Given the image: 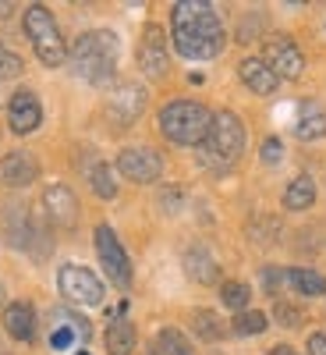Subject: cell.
<instances>
[{
	"label": "cell",
	"instance_id": "obj_1",
	"mask_svg": "<svg viewBox=\"0 0 326 355\" xmlns=\"http://www.w3.org/2000/svg\"><path fill=\"white\" fill-rule=\"evenodd\" d=\"M170 33L177 53L188 57V61H210L227 43L220 15L202 0H181V4L170 8Z\"/></svg>",
	"mask_w": 326,
	"mask_h": 355
},
{
	"label": "cell",
	"instance_id": "obj_2",
	"mask_svg": "<svg viewBox=\"0 0 326 355\" xmlns=\"http://www.w3.org/2000/svg\"><path fill=\"white\" fill-rule=\"evenodd\" d=\"M71 71L89 82V85H110L114 71H117V36L110 28H93V33H82L68 53Z\"/></svg>",
	"mask_w": 326,
	"mask_h": 355
},
{
	"label": "cell",
	"instance_id": "obj_3",
	"mask_svg": "<svg viewBox=\"0 0 326 355\" xmlns=\"http://www.w3.org/2000/svg\"><path fill=\"white\" fill-rule=\"evenodd\" d=\"M242 153H245V125H242V117L230 114V110L213 114L210 135H206V142L199 146V164L210 167V171H227Z\"/></svg>",
	"mask_w": 326,
	"mask_h": 355
},
{
	"label": "cell",
	"instance_id": "obj_4",
	"mask_svg": "<svg viewBox=\"0 0 326 355\" xmlns=\"http://www.w3.org/2000/svg\"><path fill=\"white\" fill-rule=\"evenodd\" d=\"M213 114L195 100H170L160 110V132L174 142V146H202L210 135Z\"/></svg>",
	"mask_w": 326,
	"mask_h": 355
},
{
	"label": "cell",
	"instance_id": "obj_5",
	"mask_svg": "<svg viewBox=\"0 0 326 355\" xmlns=\"http://www.w3.org/2000/svg\"><path fill=\"white\" fill-rule=\"evenodd\" d=\"M21 25H25V36H28V43H33L36 57H39L46 68H61L68 61V46H64L61 28H57V18L43 4L28 8L25 18H21Z\"/></svg>",
	"mask_w": 326,
	"mask_h": 355
},
{
	"label": "cell",
	"instance_id": "obj_6",
	"mask_svg": "<svg viewBox=\"0 0 326 355\" xmlns=\"http://www.w3.org/2000/svg\"><path fill=\"white\" fill-rule=\"evenodd\" d=\"M57 288H61V295L68 302H75V306H100L103 295H107L103 281L93 270L75 266V263H68V266L57 270Z\"/></svg>",
	"mask_w": 326,
	"mask_h": 355
},
{
	"label": "cell",
	"instance_id": "obj_7",
	"mask_svg": "<svg viewBox=\"0 0 326 355\" xmlns=\"http://www.w3.org/2000/svg\"><path fill=\"white\" fill-rule=\"evenodd\" d=\"M117 174H125L135 185H153L163 174V157L153 150V146H128L117 157Z\"/></svg>",
	"mask_w": 326,
	"mask_h": 355
},
{
	"label": "cell",
	"instance_id": "obj_8",
	"mask_svg": "<svg viewBox=\"0 0 326 355\" xmlns=\"http://www.w3.org/2000/svg\"><path fill=\"white\" fill-rule=\"evenodd\" d=\"M96 256H100V263H103L107 277H110L117 288H128V284H132V259H128L125 245L117 242V234H114L110 224H100V227H96Z\"/></svg>",
	"mask_w": 326,
	"mask_h": 355
},
{
	"label": "cell",
	"instance_id": "obj_9",
	"mask_svg": "<svg viewBox=\"0 0 326 355\" xmlns=\"http://www.w3.org/2000/svg\"><path fill=\"white\" fill-rule=\"evenodd\" d=\"M89 334H93V331H89V320H85V316H78V313H71V309H53V313H50L46 345H50L53 352H71V348L85 345Z\"/></svg>",
	"mask_w": 326,
	"mask_h": 355
},
{
	"label": "cell",
	"instance_id": "obj_10",
	"mask_svg": "<svg viewBox=\"0 0 326 355\" xmlns=\"http://www.w3.org/2000/svg\"><path fill=\"white\" fill-rule=\"evenodd\" d=\"M262 61L270 64L277 78H298L305 71V57L287 36H266L262 43Z\"/></svg>",
	"mask_w": 326,
	"mask_h": 355
},
{
	"label": "cell",
	"instance_id": "obj_11",
	"mask_svg": "<svg viewBox=\"0 0 326 355\" xmlns=\"http://www.w3.org/2000/svg\"><path fill=\"white\" fill-rule=\"evenodd\" d=\"M142 110H145V89L138 82L117 85L114 93L107 96V117H110L114 125H121V128L135 125L138 117H142Z\"/></svg>",
	"mask_w": 326,
	"mask_h": 355
},
{
	"label": "cell",
	"instance_id": "obj_12",
	"mask_svg": "<svg viewBox=\"0 0 326 355\" xmlns=\"http://www.w3.org/2000/svg\"><path fill=\"white\" fill-rule=\"evenodd\" d=\"M138 68L150 78H163L170 71V53H167V36L160 25H145L138 40Z\"/></svg>",
	"mask_w": 326,
	"mask_h": 355
},
{
	"label": "cell",
	"instance_id": "obj_13",
	"mask_svg": "<svg viewBox=\"0 0 326 355\" xmlns=\"http://www.w3.org/2000/svg\"><path fill=\"white\" fill-rule=\"evenodd\" d=\"M43 210H46L53 227L71 231L78 224V196L68 185H46L43 189Z\"/></svg>",
	"mask_w": 326,
	"mask_h": 355
},
{
	"label": "cell",
	"instance_id": "obj_14",
	"mask_svg": "<svg viewBox=\"0 0 326 355\" xmlns=\"http://www.w3.org/2000/svg\"><path fill=\"white\" fill-rule=\"evenodd\" d=\"M43 121V103L39 96L33 93V89H18V93L11 96L8 103V125L15 135H28V132H36Z\"/></svg>",
	"mask_w": 326,
	"mask_h": 355
},
{
	"label": "cell",
	"instance_id": "obj_15",
	"mask_svg": "<svg viewBox=\"0 0 326 355\" xmlns=\"http://www.w3.org/2000/svg\"><path fill=\"white\" fill-rule=\"evenodd\" d=\"M39 174V160L25 150H15L8 157H0V185H11V189H25L33 185Z\"/></svg>",
	"mask_w": 326,
	"mask_h": 355
},
{
	"label": "cell",
	"instance_id": "obj_16",
	"mask_svg": "<svg viewBox=\"0 0 326 355\" xmlns=\"http://www.w3.org/2000/svg\"><path fill=\"white\" fill-rule=\"evenodd\" d=\"M125 309H128V306H121L117 313H110V323H107L103 341H107V352H110V355H132V352H135V341H138L132 320L125 316Z\"/></svg>",
	"mask_w": 326,
	"mask_h": 355
},
{
	"label": "cell",
	"instance_id": "obj_17",
	"mask_svg": "<svg viewBox=\"0 0 326 355\" xmlns=\"http://www.w3.org/2000/svg\"><path fill=\"white\" fill-rule=\"evenodd\" d=\"M238 75H242V82L252 89V93H259V96H273L277 85H280V78L270 71V64H266L262 57H245Z\"/></svg>",
	"mask_w": 326,
	"mask_h": 355
},
{
	"label": "cell",
	"instance_id": "obj_18",
	"mask_svg": "<svg viewBox=\"0 0 326 355\" xmlns=\"http://www.w3.org/2000/svg\"><path fill=\"white\" fill-rule=\"evenodd\" d=\"M4 331L15 341H33L36 338V309L28 302H11L4 309Z\"/></svg>",
	"mask_w": 326,
	"mask_h": 355
},
{
	"label": "cell",
	"instance_id": "obj_19",
	"mask_svg": "<svg viewBox=\"0 0 326 355\" xmlns=\"http://www.w3.org/2000/svg\"><path fill=\"white\" fill-rule=\"evenodd\" d=\"M294 135L312 142V139H323L326 135V107L316 103V100H305L298 107V117H294Z\"/></svg>",
	"mask_w": 326,
	"mask_h": 355
},
{
	"label": "cell",
	"instance_id": "obj_20",
	"mask_svg": "<svg viewBox=\"0 0 326 355\" xmlns=\"http://www.w3.org/2000/svg\"><path fill=\"white\" fill-rule=\"evenodd\" d=\"M185 270H188V277L199 281V284H217V277H220V266H217L213 252L206 249V245H192V249L185 252Z\"/></svg>",
	"mask_w": 326,
	"mask_h": 355
},
{
	"label": "cell",
	"instance_id": "obj_21",
	"mask_svg": "<svg viewBox=\"0 0 326 355\" xmlns=\"http://www.w3.org/2000/svg\"><path fill=\"white\" fill-rule=\"evenodd\" d=\"M312 202H316V182L309 174H298L284 189V206H287V210H309Z\"/></svg>",
	"mask_w": 326,
	"mask_h": 355
},
{
	"label": "cell",
	"instance_id": "obj_22",
	"mask_svg": "<svg viewBox=\"0 0 326 355\" xmlns=\"http://www.w3.org/2000/svg\"><path fill=\"white\" fill-rule=\"evenodd\" d=\"M287 284L298 291V295H326V277L316 274V270H305V266L287 270Z\"/></svg>",
	"mask_w": 326,
	"mask_h": 355
},
{
	"label": "cell",
	"instance_id": "obj_23",
	"mask_svg": "<svg viewBox=\"0 0 326 355\" xmlns=\"http://www.w3.org/2000/svg\"><path fill=\"white\" fill-rule=\"evenodd\" d=\"M89 185H93V192L100 199H117V178H114V167L96 160L93 167H89Z\"/></svg>",
	"mask_w": 326,
	"mask_h": 355
},
{
	"label": "cell",
	"instance_id": "obj_24",
	"mask_svg": "<svg viewBox=\"0 0 326 355\" xmlns=\"http://www.w3.org/2000/svg\"><path fill=\"white\" fill-rule=\"evenodd\" d=\"M192 323H195L199 338H206V341H220V338L227 334L224 323H220V316H217L213 309H195V313H192Z\"/></svg>",
	"mask_w": 326,
	"mask_h": 355
},
{
	"label": "cell",
	"instance_id": "obj_25",
	"mask_svg": "<svg viewBox=\"0 0 326 355\" xmlns=\"http://www.w3.org/2000/svg\"><path fill=\"white\" fill-rule=\"evenodd\" d=\"M156 348H160L163 355H195L192 345H188V338L177 331V327H163L160 338H156Z\"/></svg>",
	"mask_w": 326,
	"mask_h": 355
},
{
	"label": "cell",
	"instance_id": "obj_26",
	"mask_svg": "<svg viewBox=\"0 0 326 355\" xmlns=\"http://www.w3.org/2000/svg\"><path fill=\"white\" fill-rule=\"evenodd\" d=\"M220 299H224V306H227V309L245 313V306H248V299H252V288H248V284H242V281H227V284L220 288Z\"/></svg>",
	"mask_w": 326,
	"mask_h": 355
},
{
	"label": "cell",
	"instance_id": "obj_27",
	"mask_svg": "<svg viewBox=\"0 0 326 355\" xmlns=\"http://www.w3.org/2000/svg\"><path fill=\"white\" fill-rule=\"evenodd\" d=\"M266 313H259V309H245V313H238L234 316V334H262L266 331Z\"/></svg>",
	"mask_w": 326,
	"mask_h": 355
},
{
	"label": "cell",
	"instance_id": "obj_28",
	"mask_svg": "<svg viewBox=\"0 0 326 355\" xmlns=\"http://www.w3.org/2000/svg\"><path fill=\"white\" fill-rule=\"evenodd\" d=\"M21 71H25V61H21L11 46L0 43V78H18Z\"/></svg>",
	"mask_w": 326,
	"mask_h": 355
},
{
	"label": "cell",
	"instance_id": "obj_29",
	"mask_svg": "<svg viewBox=\"0 0 326 355\" xmlns=\"http://www.w3.org/2000/svg\"><path fill=\"white\" fill-rule=\"evenodd\" d=\"M273 316H277V323H280V327H298L305 313H302L298 306H291V302H284V299H280V302L273 306Z\"/></svg>",
	"mask_w": 326,
	"mask_h": 355
},
{
	"label": "cell",
	"instance_id": "obj_30",
	"mask_svg": "<svg viewBox=\"0 0 326 355\" xmlns=\"http://www.w3.org/2000/svg\"><path fill=\"white\" fill-rule=\"evenodd\" d=\"M259 281H262V291L277 295V291H280V284L287 281V270H277V266H266V270L259 274Z\"/></svg>",
	"mask_w": 326,
	"mask_h": 355
},
{
	"label": "cell",
	"instance_id": "obj_31",
	"mask_svg": "<svg viewBox=\"0 0 326 355\" xmlns=\"http://www.w3.org/2000/svg\"><path fill=\"white\" fill-rule=\"evenodd\" d=\"M259 157H262V164H280V160H284V146H280V139H266V142H262V150H259Z\"/></svg>",
	"mask_w": 326,
	"mask_h": 355
},
{
	"label": "cell",
	"instance_id": "obj_32",
	"mask_svg": "<svg viewBox=\"0 0 326 355\" xmlns=\"http://www.w3.org/2000/svg\"><path fill=\"white\" fill-rule=\"evenodd\" d=\"M181 199H185V192L181 189H167V192H160V202H163V210H177V206H181Z\"/></svg>",
	"mask_w": 326,
	"mask_h": 355
},
{
	"label": "cell",
	"instance_id": "obj_33",
	"mask_svg": "<svg viewBox=\"0 0 326 355\" xmlns=\"http://www.w3.org/2000/svg\"><path fill=\"white\" fill-rule=\"evenodd\" d=\"M309 355H326V331H316V334H309Z\"/></svg>",
	"mask_w": 326,
	"mask_h": 355
},
{
	"label": "cell",
	"instance_id": "obj_34",
	"mask_svg": "<svg viewBox=\"0 0 326 355\" xmlns=\"http://www.w3.org/2000/svg\"><path fill=\"white\" fill-rule=\"evenodd\" d=\"M270 355H298V352H294V348H291V345H277V348H273V352H270Z\"/></svg>",
	"mask_w": 326,
	"mask_h": 355
},
{
	"label": "cell",
	"instance_id": "obj_35",
	"mask_svg": "<svg viewBox=\"0 0 326 355\" xmlns=\"http://www.w3.org/2000/svg\"><path fill=\"white\" fill-rule=\"evenodd\" d=\"M11 15V4H0V18H8Z\"/></svg>",
	"mask_w": 326,
	"mask_h": 355
},
{
	"label": "cell",
	"instance_id": "obj_36",
	"mask_svg": "<svg viewBox=\"0 0 326 355\" xmlns=\"http://www.w3.org/2000/svg\"><path fill=\"white\" fill-rule=\"evenodd\" d=\"M145 355H163V352H160V348H156V345H153V348H150V352H145Z\"/></svg>",
	"mask_w": 326,
	"mask_h": 355
},
{
	"label": "cell",
	"instance_id": "obj_37",
	"mask_svg": "<svg viewBox=\"0 0 326 355\" xmlns=\"http://www.w3.org/2000/svg\"><path fill=\"white\" fill-rule=\"evenodd\" d=\"M0 302H4V288H0Z\"/></svg>",
	"mask_w": 326,
	"mask_h": 355
},
{
	"label": "cell",
	"instance_id": "obj_38",
	"mask_svg": "<svg viewBox=\"0 0 326 355\" xmlns=\"http://www.w3.org/2000/svg\"><path fill=\"white\" fill-rule=\"evenodd\" d=\"M78 355H89V352H78Z\"/></svg>",
	"mask_w": 326,
	"mask_h": 355
}]
</instances>
